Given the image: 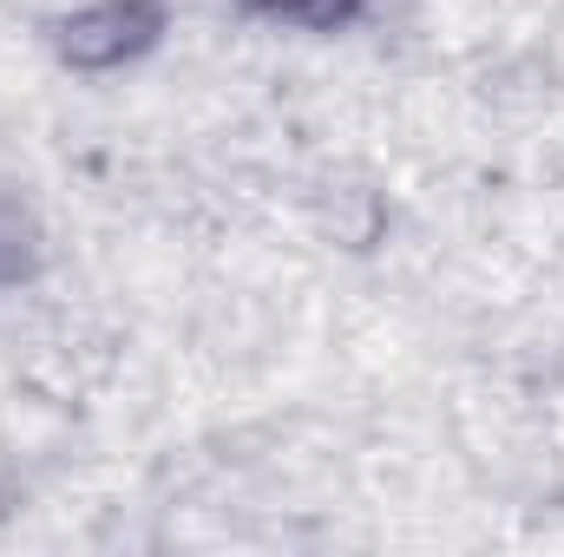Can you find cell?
Listing matches in <instances>:
<instances>
[{"label": "cell", "instance_id": "3", "mask_svg": "<svg viewBox=\"0 0 564 557\" xmlns=\"http://www.w3.org/2000/svg\"><path fill=\"white\" fill-rule=\"evenodd\" d=\"M257 7H270L282 20H341L348 13V0H257Z\"/></svg>", "mask_w": 564, "mask_h": 557}, {"label": "cell", "instance_id": "1", "mask_svg": "<svg viewBox=\"0 0 564 557\" xmlns=\"http://www.w3.org/2000/svg\"><path fill=\"white\" fill-rule=\"evenodd\" d=\"M158 33V0H99L59 26V53L73 66H119Z\"/></svg>", "mask_w": 564, "mask_h": 557}, {"label": "cell", "instance_id": "2", "mask_svg": "<svg viewBox=\"0 0 564 557\" xmlns=\"http://www.w3.org/2000/svg\"><path fill=\"white\" fill-rule=\"evenodd\" d=\"M26 243H33V230H26V217H20V204L0 190V282L20 276V263H26Z\"/></svg>", "mask_w": 564, "mask_h": 557}]
</instances>
